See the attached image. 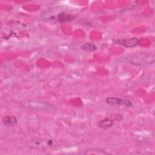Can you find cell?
I'll list each match as a JSON object with an SVG mask.
<instances>
[{
	"instance_id": "cell-2",
	"label": "cell",
	"mask_w": 155,
	"mask_h": 155,
	"mask_svg": "<svg viewBox=\"0 0 155 155\" xmlns=\"http://www.w3.org/2000/svg\"><path fill=\"white\" fill-rule=\"evenodd\" d=\"M20 105L22 108L34 110L49 111L54 108L53 104L38 100H26L21 102Z\"/></svg>"
},
{
	"instance_id": "cell-9",
	"label": "cell",
	"mask_w": 155,
	"mask_h": 155,
	"mask_svg": "<svg viewBox=\"0 0 155 155\" xmlns=\"http://www.w3.org/2000/svg\"><path fill=\"white\" fill-rule=\"evenodd\" d=\"M58 21L61 22H64L67 21H70L74 19V17L70 15L66 14L65 13H60L58 15Z\"/></svg>"
},
{
	"instance_id": "cell-6",
	"label": "cell",
	"mask_w": 155,
	"mask_h": 155,
	"mask_svg": "<svg viewBox=\"0 0 155 155\" xmlns=\"http://www.w3.org/2000/svg\"><path fill=\"white\" fill-rule=\"evenodd\" d=\"M114 42L125 47H133L137 45L138 39L136 38H122V39H118L114 41Z\"/></svg>"
},
{
	"instance_id": "cell-4",
	"label": "cell",
	"mask_w": 155,
	"mask_h": 155,
	"mask_svg": "<svg viewBox=\"0 0 155 155\" xmlns=\"http://www.w3.org/2000/svg\"><path fill=\"white\" fill-rule=\"evenodd\" d=\"M123 119V116L120 114H113L108 116L107 117L101 120L98 123V126L101 128L107 129L113 126L114 120H121Z\"/></svg>"
},
{
	"instance_id": "cell-5",
	"label": "cell",
	"mask_w": 155,
	"mask_h": 155,
	"mask_svg": "<svg viewBox=\"0 0 155 155\" xmlns=\"http://www.w3.org/2000/svg\"><path fill=\"white\" fill-rule=\"evenodd\" d=\"M106 102L111 105H122L127 107H130L133 105L130 100L122 99L116 97H108L106 99Z\"/></svg>"
},
{
	"instance_id": "cell-10",
	"label": "cell",
	"mask_w": 155,
	"mask_h": 155,
	"mask_svg": "<svg viewBox=\"0 0 155 155\" xmlns=\"http://www.w3.org/2000/svg\"><path fill=\"white\" fill-rule=\"evenodd\" d=\"M81 48L87 51H93L97 49V47L94 44L90 42H86L84 44L81 46Z\"/></svg>"
},
{
	"instance_id": "cell-3",
	"label": "cell",
	"mask_w": 155,
	"mask_h": 155,
	"mask_svg": "<svg viewBox=\"0 0 155 155\" xmlns=\"http://www.w3.org/2000/svg\"><path fill=\"white\" fill-rule=\"evenodd\" d=\"M128 59L131 64L136 65H144L153 64L154 62V56L150 53L140 52L131 55Z\"/></svg>"
},
{
	"instance_id": "cell-7",
	"label": "cell",
	"mask_w": 155,
	"mask_h": 155,
	"mask_svg": "<svg viewBox=\"0 0 155 155\" xmlns=\"http://www.w3.org/2000/svg\"><path fill=\"white\" fill-rule=\"evenodd\" d=\"M17 119L14 116H5L2 118V122L7 126H13L17 124Z\"/></svg>"
},
{
	"instance_id": "cell-8",
	"label": "cell",
	"mask_w": 155,
	"mask_h": 155,
	"mask_svg": "<svg viewBox=\"0 0 155 155\" xmlns=\"http://www.w3.org/2000/svg\"><path fill=\"white\" fill-rule=\"evenodd\" d=\"M84 154H107V153L102 150L99 148H87L85 150Z\"/></svg>"
},
{
	"instance_id": "cell-1",
	"label": "cell",
	"mask_w": 155,
	"mask_h": 155,
	"mask_svg": "<svg viewBox=\"0 0 155 155\" xmlns=\"http://www.w3.org/2000/svg\"><path fill=\"white\" fill-rule=\"evenodd\" d=\"M27 147L36 150H45L54 148L58 145V142L55 139H32L25 142Z\"/></svg>"
}]
</instances>
